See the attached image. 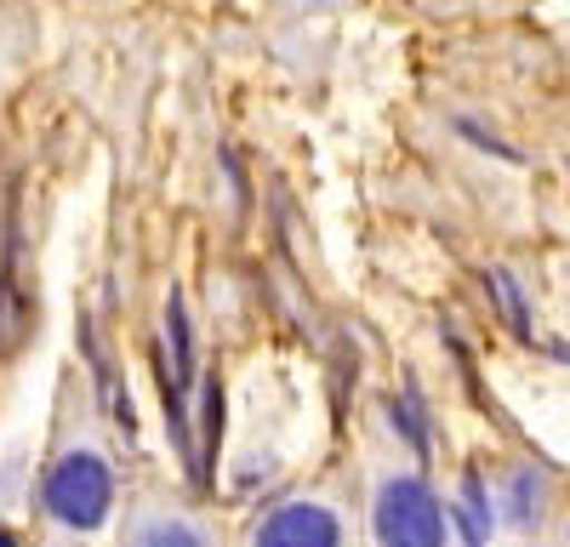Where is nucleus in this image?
Wrapping results in <instances>:
<instances>
[{"instance_id": "nucleus-2", "label": "nucleus", "mask_w": 570, "mask_h": 547, "mask_svg": "<svg viewBox=\"0 0 570 547\" xmlns=\"http://www.w3.org/2000/svg\"><path fill=\"white\" fill-rule=\"evenodd\" d=\"M383 547H445V508L422 479H389L371 508Z\"/></svg>"}, {"instance_id": "nucleus-8", "label": "nucleus", "mask_w": 570, "mask_h": 547, "mask_svg": "<svg viewBox=\"0 0 570 547\" xmlns=\"http://www.w3.org/2000/svg\"><path fill=\"white\" fill-rule=\"evenodd\" d=\"M0 547H12V536H0Z\"/></svg>"}, {"instance_id": "nucleus-4", "label": "nucleus", "mask_w": 570, "mask_h": 547, "mask_svg": "<svg viewBox=\"0 0 570 547\" xmlns=\"http://www.w3.org/2000/svg\"><path fill=\"white\" fill-rule=\"evenodd\" d=\"M166 342H171L177 382H188V377H195V337H188V308H183V297H166Z\"/></svg>"}, {"instance_id": "nucleus-7", "label": "nucleus", "mask_w": 570, "mask_h": 547, "mask_svg": "<svg viewBox=\"0 0 570 547\" xmlns=\"http://www.w3.org/2000/svg\"><path fill=\"white\" fill-rule=\"evenodd\" d=\"M491 286H497V291H502V302H508V319H513V331H519V337H525V331H531V326H525V297H519V291H513V280H508V274H502V268L491 274Z\"/></svg>"}, {"instance_id": "nucleus-1", "label": "nucleus", "mask_w": 570, "mask_h": 547, "mask_svg": "<svg viewBox=\"0 0 570 547\" xmlns=\"http://www.w3.org/2000/svg\"><path fill=\"white\" fill-rule=\"evenodd\" d=\"M109 501H115V479L104 468V456L91 450L58 456V468L46 474V508L69 530H98L109 519Z\"/></svg>"}, {"instance_id": "nucleus-5", "label": "nucleus", "mask_w": 570, "mask_h": 547, "mask_svg": "<svg viewBox=\"0 0 570 547\" xmlns=\"http://www.w3.org/2000/svg\"><path fill=\"white\" fill-rule=\"evenodd\" d=\"M137 547H206V536L195 525H177V519H155V525H142Z\"/></svg>"}, {"instance_id": "nucleus-6", "label": "nucleus", "mask_w": 570, "mask_h": 547, "mask_svg": "<svg viewBox=\"0 0 570 547\" xmlns=\"http://www.w3.org/2000/svg\"><path fill=\"white\" fill-rule=\"evenodd\" d=\"M537 490H542V485H537L531 474L513 479V519H519V525H531V519L542 514V496H537Z\"/></svg>"}, {"instance_id": "nucleus-3", "label": "nucleus", "mask_w": 570, "mask_h": 547, "mask_svg": "<svg viewBox=\"0 0 570 547\" xmlns=\"http://www.w3.org/2000/svg\"><path fill=\"white\" fill-rule=\"evenodd\" d=\"M257 547H343V525L320 501H292V508L263 519Z\"/></svg>"}]
</instances>
